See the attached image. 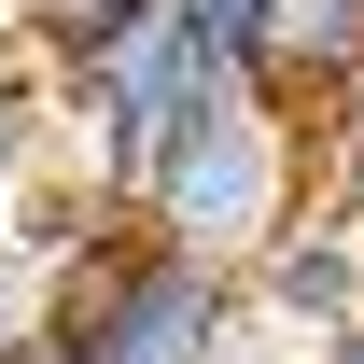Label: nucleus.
<instances>
[{"label": "nucleus", "mask_w": 364, "mask_h": 364, "mask_svg": "<svg viewBox=\"0 0 364 364\" xmlns=\"http://www.w3.org/2000/svg\"><path fill=\"white\" fill-rule=\"evenodd\" d=\"M0 364H70V336H56V322H43V336H14V350H0Z\"/></svg>", "instance_id": "nucleus-11"}, {"label": "nucleus", "mask_w": 364, "mask_h": 364, "mask_svg": "<svg viewBox=\"0 0 364 364\" xmlns=\"http://www.w3.org/2000/svg\"><path fill=\"white\" fill-rule=\"evenodd\" d=\"M154 0H14V56L28 70H70V56H98L112 28H140Z\"/></svg>", "instance_id": "nucleus-7"}, {"label": "nucleus", "mask_w": 364, "mask_h": 364, "mask_svg": "<svg viewBox=\"0 0 364 364\" xmlns=\"http://www.w3.org/2000/svg\"><path fill=\"white\" fill-rule=\"evenodd\" d=\"M56 182V98H43V70L28 56H0V238L28 225V196Z\"/></svg>", "instance_id": "nucleus-6"}, {"label": "nucleus", "mask_w": 364, "mask_h": 364, "mask_svg": "<svg viewBox=\"0 0 364 364\" xmlns=\"http://www.w3.org/2000/svg\"><path fill=\"white\" fill-rule=\"evenodd\" d=\"M43 294H56V252L14 225V238H0V350H14V336H43Z\"/></svg>", "instance_id": "nucleus-9"}, {"label": "nucleus", "mask_w": 364, "mask_h": 364, "mask_svg": "<svg viewBox=\"0 0 364 364\" xmlns=\"http://www.w3.org/2000/svg\"><path fill=\"white\" fill-rule=\"evenodd\" d=\"M238 280H252V322H267L280 350L322 364V350L364 322V210H350V196H309V210H294Z\"/></svg>", "instance_id": "nucleus-4"}, {"label": "nucleus", "mask_w": 364, "mask_h": 364, "mask_svg": "<svg viewBox=\"0 0 364 364\" xmlns=\"http://www.w3.org/2000/svg\"><path fill=\"white\" fill-rule=\"evenodd\" d=\"M322 196V154H309V112H280L267 85H210L196 112L168 127V154L140 168L127 225H154L168 252H210V267H252L294 210Z\"/></svg>", "instance_id": "nucleus-2"}, {"label": "nucleus", "mask_w": 364, "mask_h": 364, "mask_svg": "<svg viewBox=\"0 0 364 364\" xmlns=\"http://www.w3.org/2000/svg\"><path fill=\"white\" fill-rule=\"evenodd\" d=\"M309 154H322V196H350V210H364V70L309 112Z\"/></svg>", "instance_id": "nucleus-8"}, {"label": "nucleus", "mask_w": 364, "mask_h": 364, "mask_svg": "<svg viewBox=\"0 0 364 364\" xmlns=\"http://www.w3.org/2000/svg\"><path fill=\"white\" fill-rule=\"evenodd\" d=\"M182 14H196V43L238 70V43H252V14H267V0H182Z\"/></svg>", "instance_id": "nucleus-10"}, {"label": "nucleus", "mask_w": 364, "mask_h": 364, "mask_svg": "<svg viewBox=\"0 0 364 364\" xmlns=\"http://www.w3.org/2000/svg\"><path fill=\"white\" fill-rule=\"evenodd\" d=\"M322 364H364V322H350V336H336V350H322Z\"/></svg>", "instance_id": "nucleus-12"}, {"label": "nucleus", "mask_w": 364, "mask_h": 364, "mask_svg": "<svg viewBox=\"0 0 364 364\" xmlns=\"http://www.w3.org/2000/svg\"><path fill=\"white\" fill-rule=\"evenodd\" d=\"M350 70H364V0H267L238 43V85H267L280 112H322Z\"/></svg>", "instance_id": "nucleus-5"}, {"label": "nucleus", "mask_w": 364, "mask_h": 364, "mask_svg": "<svg viewBox=\"0 0 364 364\" xmlns=\"http://www.w3.org/2000/svg\"><path fill=\"white\" fill-rule=\"evenodd\" d=\"M210 85H225V56L196 43L182 0H154L140 28H112V43L70 56V70H43V98H56V182L98 196V210H127L140 168L168 154V127H182Z\"/></svg>", "instance_id": "nucleus-3"}, {"label": "nucleus", "mask_w": 364, "mask_h": 364, "mask_svg": "<svg viewBox=\"0 0 364 364\" xmlns=\"http://www.w3.org/2000/svg\"><path fill=\"white\" fill-rule=\"evenodd\" d=\"M43 322L70 336V364H294L252 322V280L210 252H168L154 225L98 210L85 238H56V294Z\"/></svg>", "instance_id": "nucleus-1"}]
</instances>
